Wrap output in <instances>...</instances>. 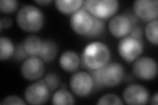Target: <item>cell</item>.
<instances>
[{
    "instance_id": "cell-1",
    "label": "cell",
    "mask_w": 158,
    "mask_h": 105,
    "mask_svg": "<svg viewBox=\"0 0 158 105\" xmlns=\"http://www.w3.org/2000/svg\"><path fill=\"white\" fill-rule=\"evenodd\" d=\"M111 58L110 49L102 42L88 43L83 50L82 61L84 66L90 71H97L109 63Z\"/></svg>"
},
{
    "instance_id": "cell-12",
    "label": "cell",
    "mask_w": 158,
    "mask_h": 105,
    "mask_svg": "<svg viewBox=\"0 0 158 105\" xmlns=\"http://www.w3.org/2000/svg\"><path fill=\"white\" fill-rule=\"evenodd\" d=\"M123 99L127 104H146L149 101L150 93L145 87L141 85L132 84L127 86L123 91Z\"/></svg>"
},
{
    "instance_id": "cell-26",
    "label": "cell",
    "mask_w": 158,
    "mask_h": 105,
    "mask_svg": "<svg viewBox=\"0 0 158 105\" xmlns=\"http://www.w3.org/2000/svg\"><path fill=\"white\" fill-rule=\"evenodd\" d=\"M13 25V21L12 19L8 17H5L1 18V21H0V28H1V31L3 28H9L11 27Z\"/></svg>"
},
{
    "instance_id": "cell-22",
    "label": "cell",
    "mask_w": 158,
    "mask_h": 105,
    "mask_svg": "<svg viewBox=\"0 0 158 105\" xmlns=\"http://www.w3.org/2000/svg\"><path fill=\"white\" fill-rule=\"evenodd\" d=\"M45 83L50 91H56L60 84V79L57 75L53 73H49L47 74L42 80H40Z\"/></svg>"
},
{
    "instance_id": "cell-18",
    "label": "cell",
    "mask_w": 158,
    "mask_h": 105,
    "mask_svg": "<svg viewBox=\"0 0 158 105\" xmlns=\"http://www.w3.org/2000/svg\"><path fill=\"white\" fill-rule=\"evenodd\" d=\"M52 103L55 105H71L75 104V99L65 88H61L53 93Z\"/></svg>"
},
{
    "instance_id": "cell-5",
    "label": "cell",
    "mask_w": 158,
    "mask_h": 105,
    "mask_svg": "<svg viewBox=\"0 0 158 105\" xmlns=\"http://www.w3.org/2000/svg\"><path fill=\"white\" fill-rule=\"evenodd\" d=\"M144 51V46L140 39L131 36L121 38L117 45L119 56L127 63H133L139 58Z\"/></svg>"
},
{
    "instance_id": "cell-28",
    "label": "cell",
    "mask_w": 158,
    "mask_h": 105,
    "mask_svg": "<svg viewBox=\"0 0 158 105\" xmlns=\"http://www.w3.org/2000/svg\"><path fill=\"white\" fill-rule=\"evenodd\" d=\"M34 2L37 4L40 5V6H48V4L51 3L52 2V0H37V1H34Z\"/></svg>"
},
{
    "instance_id": "cell-15",
    "label": "cell",
    "mask_w": 158,
    "mask_h": 105,
    "mask_svg": "<svg viewBox=\"0 0 158 105\" xmlns=\"http://www.w3.org/2000/svg\"><path fill=\"white\" fill-rule=\"evenodd\" d=\"M43 42L36 36L31 35L24 39L22 44L23 49L30 57H38L42 48Z\"/></svg>"
},
{
    "instance_id": "cell-13",
    "label": "cell",
    "mask_w": 158,
    "mask_h": 105,
    "mask_svg": "<svg viewBox=\"0 0 158 105\" xmlns=\"http://www.w3.org/2000/svg\"><path fill=\"white\" fill-rule=\"evenodd\" d=\"M132 28V21L125 14H117L110 19L108 23V29L113 36L123 38L129 36Z\"/></svg>"
},
{
    "instance_id": "cell-10",
    "label": "cell",
    "mask_w": 158,
    "mask_h": 105,
    "mask_svg": "<svg viewBox=\"0 0 158 105\" xmlns=\"http://www.w3.org/2000/svg\"><path fill=\"white\" fill-rule=\"evenodd\" d=\"M21 72L23 78L27 80H37L45 72L44 62L38 57H29L23 61Z\"/></svg>"
},
{
    "instance_id": "cell-17",
    "label": "cell",
    "mask_w": 158,
    "mask_h": 105,
    "mask_svg": "<svg viewBox=\"0 0 158 105\" xmlns=\"http://www.w3.org/2000/svg\"><path fill=\"white\" fill-rule=\"evenodd\" d=\"M58 51L56 43L50 39L43 41L42 48L38 57L40 58L44 62L50 63L56 59Z\"/></svg>"
},
{
    "instance_id": "cell-3",
    "label": "cell",
    "mask_w": 158,
    "mask_h": 105,
    "mask_svg": "<svg viewBox=\"0 0 158 105\" xmlns=\"http://www.w3.org/2000/svg\"><path fill=\"white\" fill-rule=\"evenodd\" d=\"M16 21L20 28L27 32H36L42 28L45 22L44 13L33 5H26L18 11Z\"/></svg>"
},
{
    "instance_id": "cell-29",
    "label": "cell",
    "mask_w": 158,
    "mask_h": 105,
    "mask_svg": "<svg viewBox=\"0 0 158 105\" xmlns=\"http://www.w3.org/2000/svg\"><path fill=\"white\" fill-rule=\"evenodd\" d=\"M151 104H154V105H157L158 104V93H156L154 94V95L153 96V97L152 98L151 102H150Z\"/></svg>"
},
{
    "instance_id": "cell-24",
    "label": "cell",
    "mask_w": 158,
    "mask_h": 105,
    "mask_svg": "<svg viewBox=\"0 0 158 105\" xmlns=\"http://www.w3.org/2000/svg\"><path fill=\"white\" fill-rule=\"evenodd\" d=\"M105 28V22L103 20H100L94 18V23L91 30L90 32L88 34L87 37L96 38L102 34Z\"/></svg>"
},
{
    "instance_id": "cell-9",
    "label": "cell",
    "mask_w": 158,
    "mask_h": 105,
    "mask_svg": "<svg viewBox=\"0 0 158 105\" xmlns=\"http://www.w3.org/2000/svg\"><path fill=\"white\" fill-rule=\"evenodd\" d=\"M50 95V90L40 80L28 86L24 91V97L29 104H42L46 103Z\"/></svg>"
},
{
    "instance_id": "cell-21",
    "label": "cell",
    "mask_w": 158,
    "mask_h": 105,
    "mask_svg": "<svg viewBox=\"0 0 158 105\" xmlns=\"http://www.w3.org/2000/svg\"><path fill=\"white\" fill-rule=\"evenodd\" d=\"M97 104H118L123 105L121 98L114 93H107L103 95L98 100Z\"/></svg>"
},
{
    "instance_id": "cell-2",
    "label": "cell",
    "mask_w": 158,
    "mask_h": 105,
    "mask_svg": "<svg viewBox=\"0 0 158 105\" xmlns=\"http://www.w3.org/2000/svg\"><path fill=\"white\" fill-rule=\"evenodd\" d=\"M96 87H116L123 81L125 69L118 63H109L97 71H90Z\"/></svg>"
},
{
    "instance_id": "cell-16",
    "label": "cell",
    "mask_w": 158,
    "mask_h": 105,
    "mask_svg": "<svg viewBox=\"0 0 158 105\" xmlns=\"http://www.w3.org/2000/svg\"><path fill=\"white\" fill-rule=\"evenodd\" d=\"M82 0H56L55 6L59 12L64 14H73L83 7Z\"/></svg>"
},
{
    "instance_id": "cell-14",
    "label": "cell",
    "mask_w": 158,
    "mask_h": 105,
    "mask_svg": "<svg viewBox=\"0 0 158 105\" xmlns=\"http://www.w3.org/2000/svg\"><path fill=\"white\" fill-rule=\"evenodd\" d=\"M59 63L63 71L68 72H75L80 66L81 60L75 51L67 50L59 57Z\"/></svg>"
},
{
    "instance_id": "cell-27",
    "label": "cell",
    "mask_w": 158,
    "mask_h": 105,
    "mask_svg": "<svg viewBox=\"0 0 158 105\" xmlns=\"http://www.w3.org/2000/svg\"><path fill=\"white\" fill-rule=\"evenodd\" d=\"M143 35L142 30L139 26H132L129 36L136 39H140Z\"/></svg>"
},
{
    "instance_id": "cell-8",
    "label": "cell",
    "mask_w": 158,
    "mask_h": 105,
    "mask_svg": "<svg viewBox=\"0 0 158 105\" xmlns=\"http://www.w3.org/2000/svg\"><path fill=\"white\" fill-rule=\"evenodd\" d=\"M133 63L132 72L138 78L150 81L156 77L158 71L157 64L153 58L142 57Z\"/></svg>"
},
{
    "instance_id": "cell-23",
    "label": "cell",
    "mask_w": 158,
    "mask_h": 105,
    "mask_svg": "<svg viewBox=\"0 0 158 105\" xmlns=\"http://www.w3.org/2000/svg\"><path fill=\"white\" fill-rule=\"evenodd\" d=\"M19 3L16 0H2L0 1V11L4 14L13 13L16 11Z\"/></svg>"
},
{
    "instance_id": "cell-11",
    "label": "cell",
    "mask_w": 158,
    "mask_h": 105,
    "mask_svg": "<svg viewBox=\"0 0 158 105\" xmlns=\"http://www.w3.org/2000/svg\"><path fill=\"white\" fill-rule=\"evenodd\" d=\"M135 15L141 20L150 22L158 17L157 0H136L133 3Z\"/></svg>"
},
{
    "instance_id": "cell-4",
    "label": "cell",
    "mask_w": 158,
    "mask_h": 105,
    "mask_svg": "<svg viewBox=\"0 0 158 105\" xmlns=\"http://www.w3.org/2000/svg\"><path fill=\"white\" fill-rule=\"evenodd\" d=\"M83 7L94 18L104 20L113 17L117 13L119 2L117 0H86Z\"/></svg>"
},
{
    "instance_id": "cell-7",
    "label": "cell",
    "mask_w": 158,
    "mask_h": 105,
    "mask_svg": "<svg viewBox=\"0 0 158 105\" xmlns=\"http://www.w3.org/2000/svg\"><path fill=\"white\" fill-rule=\"evenodd\" d=\"M94 23V17L82 7L71 14L69 24L73 31L82 36H87Z\"/></svg>"
},
{
    "instance_id": "cell-20",
    "label": "cell",
    "mask_w": 158,
    "mask_h": 105,
    "mask_svg": "<svg viewBox=\"0 0 158 105\" xmlns=\"http://www.w3.org/2000/svg\"><path fill=\"white\" fill-rule=\"evenodd\" d=\"M145 36L150 43L155 46L158 44V21L148 22L145 28Z\"/></svg>"
},
{
    "instance_id": "cell-25",
    "label": "cell",
    "mask_w": 158,
    "mask_h": 105,
    "mask_svg": "<svg viewBox=\"0 0 158 105\" xmlns=\"http://www.w3.org/2000/svg\"><path fill=\"white\" fill-rule=\"evenodd\" d=\"M27 102H24V100L15 95L8 96L5 98L3 101L1 103V104H18V105H25Z\"/></svg>"
},
{
    "instance_id": "cell-6",
    "label": "cell",
    "mask_w": 158,
    "mask_h": 105,
    "mask_svg": "<svg viewBox=\"0 0 158 105\" xmlns=\"http://www.w3.org/2000/svg\"><path fill=\"white\" fill-rule=\"evenodd\" d=\"M69 84L73 93L80 97L88 96L94 87L92 75L85 71H79L73 74Z\"/></svg>"
},
{
    "instance_id": "cell-19",
    "label": "cell",
    "mask_w": 158,
    "mask_h": 105,
    "mask_svg": "<svg viewBox=\"0 0 158 105\" xmlns=\"http://www.w3.org/2000/svg\"><path fill=\"white\" fill-rule=\"evenodd\" d=\"M15 53V46L13 42L7 37L0 38V60L6 61Z\"/></svg>"
}]
</instances>
